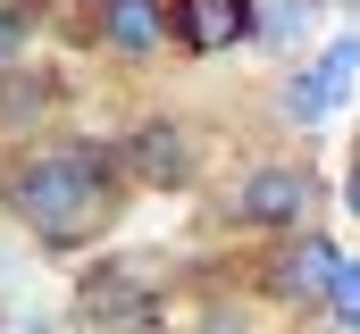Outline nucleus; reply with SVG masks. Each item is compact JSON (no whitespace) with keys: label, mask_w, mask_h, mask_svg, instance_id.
Listing matches in <instances>:
<instances>
[{"label":"nucleus","mask_w":360,"mask_h":334,"mask_svg":"<svg viewBox=\"0 0 360 334\" xmlns=\"http://www.w3.org/2000/svg\"><path fill=\"white\" fill-rule=\"evenodd\" d=\"M25 34H34V8H0V76L17 67V51H25Z\"/></svg>","instance_id":"obj_12"},{"label":"nucleus","mask_w":360,"mask_h":334,"mask_svg":"<svg viewBox=\"0 0 360 334\" xmlns=\"http://www.w3.org/2000/svg\"><path fill=\"white\" fill-rule=\"evenodd\" d=\"M76 309H84L92 334H151L160 326V301H151L126 267H92L84 284H76Z\"/></svg>","instance_id":"obj_2"},{"label":"nucleus","mask_w":360,"mask_h":334,"mask_svg":"<svg viewBox=\"0 0 360 334\" xmlns=\"http://www.w3.org/2000/svg\"><path fill=\"white\" fill-rule=\"evenodd\" d=\"M260 34V0H168V42L184 51H235Z\"/></svg>","instance_id":"obj_3"},{"label":"nucleus","mask_w":360,"mask_h":334,"mask_svg":"<svg viewBox=\"0 0 360 334\" xmlns=\"http://www.w3.org/2000/svg\"><path fill=\"white\" fill-rule=\"evenodd\" d=\"M285 117H293V126H319V117H327V100H319L310 67H293V76H285Z\"/></svg>","instance_id":"obj_10"},{"label":"nucleus","mask_w":360,"mask_h":334,"mask_svg":"<svg viewBox=\"0 0 360 334\" xmlns=\"http://www.w3.org/2000/svg\"><path fill=\"white\" fill-rule=\"evenodd\" d=\"M260 34H269V42H302V34H310V0H269V8H260Z\"/></svg>","instance_id":"obj_9"},{"label":"nucleus","mask_w":360,"mask_h":334,"mask_svg":"<svg viewBox=\"0 0 360 334\" xmlns=\"http://www.w3.org/2000/svg\"><path fill=\"white\" fill-rule=\"evenodd\" d=\"M117 167L126 151H109V142H59V151H34V159L8 167V218L25 226V234H42V243L76 250L92 243L109 218H117Z\"/></svg>","instance_id":"obj_1"},{"label":"nucleus","mask_w":360,"mask_h":334,"mask_svg":"<svg viewBox=\"0 0 360 334\" xmlns=\"http://www.w3.org/2000/svg\"><path fill=\"white\" fill-rule=\"evenodd\" d=\"M327 309L344 318V334H360V259H344V267H335V293H327Z\"/></svg>","instance_id":"obj_11"},{"label":"nucleus","mask_w":360,"mask_h":334,"mask_svg":"<svg viewBox=\"0 0 360 334\" xmlns=\"http://www.w3.org/2000/svg\"><path fill=\"white\" fill-rule=\"evenodd\" d=\"M352 76H360V34H335V42H327V51L310 59V84H319V100H327V117L344 109Z\"/></svg>","instance_id":"obj_8"},{"label":"nucleus","mask_w":360,"mask_h":334,"mask_svg":"<svg viewBox=\"0 0 360 334\" xmlns=\"http://www.w3.org/2000/svg\"><path fill=\"white\" fill-rule=\"evenodd\" d=\"M302 209H310V175L302 167H260V175H243V192H235V226H269V234H293L302 226Z\"/></svg>","instance_id":"obj_4"},{"label":"nucleus","mask_w":360,"mask_h":334,"mask_svg":"<svg viewBox=\"0 0 360 334\" xmlns=\"http://www.w3.org/2000/svg\"><path fill=\"white\" fill-rule=\"evenodd\" d=\"M344 209L360 218V159H352V175H344Z\"/></svg>","instance_id":"obj_13"},{"label":"nucleus","mask_w":360,"mask_h":334,"mask_svg":"<svg viewBox=\"0 0 360 334\" xmlns=\"http://www.w3.org/2000/svg\"><path fill=\"white\" fill-rule=\"evenodd\" d=\"M101 42L117 59H160L168 42V0H101Z\"/></svg>","instance_id":"obj_7"},{"label":"nucleus","mask_w":360,"mask_h":334,"mask_svg":"<svg viewBox=\"0 0 360 334\" xmlns=\"http://www.w3.org/2000/svg\"><path fill=\"white\" fill-rule=\"evenodd\" d=\"M335 267H344V259H335V243L302 234V243L269 267V293H276V301H293V309H310V301H327V293H335Z\"/></svg>","instance_id":"obj_6"},{"label":"nucleus","mask_w":360,"mask_h":334,"mask_svg":"<svg viewBox=\"0 0 360 334\" xmlns=\"http://www.w3.org/2000/svg\"><path fill=\"white\" fill-rule=\"evenodd\" d=\"M126 167H134V175H143V184H168V192H176V184H193V142H184V126H168V117H151V126H134V134H126Z\"/></svg>","instance_id":"obj_5"}]
</instances>
